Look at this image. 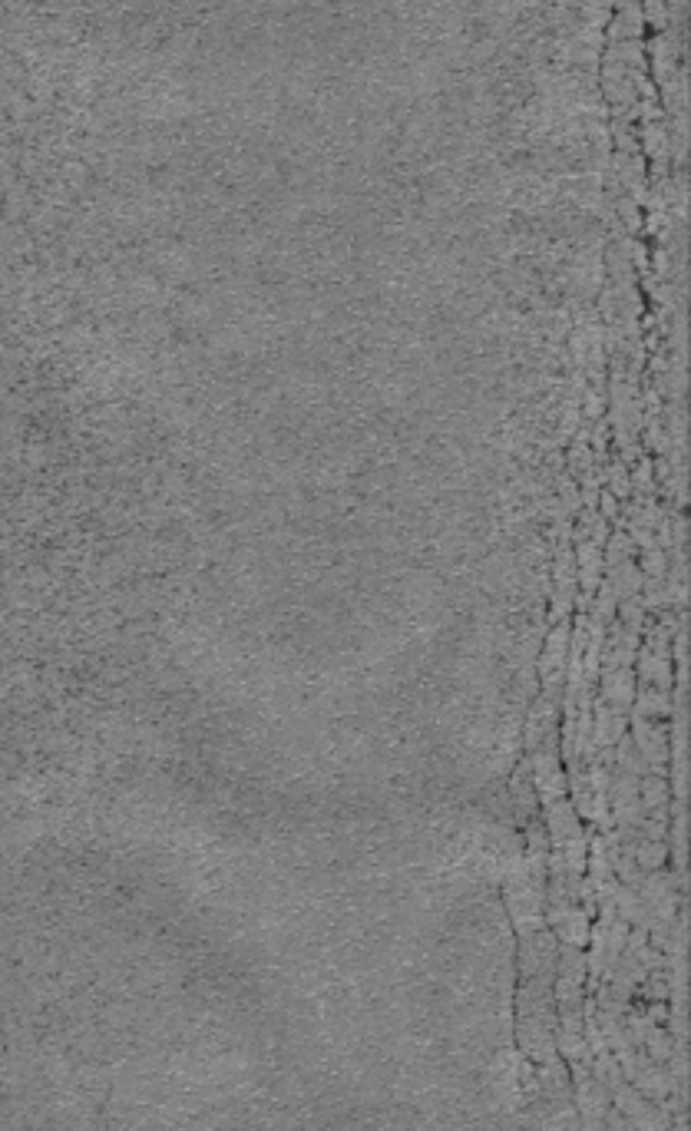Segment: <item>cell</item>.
<instances>
[{"mask_svg": "<svg viewBox=\"0 0 691 1131\" xmlns=\"http://www.w3.org/2000/svg\"><path fill=\"white\" fill-rule=\"evenodd\" d=\"M629 738H632L635 751L642 754L649 774H665L668 771V721L629 715Z\"/></svg>", "mask_w": 691, "mask_h": 1131, "instance_id": "obj_2", "label": "cell"}, {"mask_svg": "<svg viewBox=\"0 0 691 1131\" xmlns=\"http://www.w3.org/2000/svg\"><path fill=\"white\" fill-rule=\"evenodd\" d=\"M569 635H572L569 622H553V626L543 632V642H539V652H536L539 692L549 695V698H559V702H563V688H566Z\"/></svg>", "mask_w": 691, "mask_h": 1131, "instance_id": "obj_1", "label": "cell"}, {"mask_svg": "<svg viewBox=\"0 0 691 1131\" xmlns=\"http://www.w3.org/2000/svg\"><path fill=\"white\" fill-rule=\"evenodd\" d=\"M629 715L668 721L672 715V688H655V685H635Z\"/></svg>", "mask_w": 691, "mask_h": 1131, "instance_id": "obj_3", "label": "cell"}, {"mask_svg": "<svg viewBox=\"0 0 691 1131\" xmlns=\"http://www.w3.org/2000/svg\"><path fill=\"white\" fill-rule=\"evenodd\" d=\"M622 500H615L609 490H602V520H619V513H622V506H619Z\"/></svg>", "mask_w": 691, "mask_h": 1131, "instance_id": "obj_5", "label": "cell"}, {"mask_svg": "<svg viewBox=\"0 0 691 1131\" xmlns=\"http://www.w3.org/2000/svg\"><path fill=\"white\" fill-rule=\"evenodd\" d=\"M606 483H609V493H612L615 500H629L632 477H629V470H625L619 460H615L612 467H606Z\"/></svg>", "mask_w": 691, "mask_h": 1131, "instance_id": "obj_4", "label": "cell"}]
</instances>
